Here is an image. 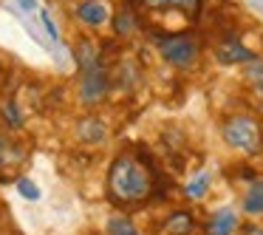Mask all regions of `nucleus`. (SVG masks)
<instances>
[{
	"instance_id": "nucleus-18",
	"label": "nucleus",
	"mask_w": 263,
	"mask_h": 235,
	"mask_svg": "<svg viewBox=\"0 0 263 235\" xmlns=\"http://www.w3.org/2000/svg\"><path fill=\"white\" fill-rule=\"evenodd\" d=\"M243 235H263V227H243Z\"/></svg>"
},
{
	"instance_id": "nucleus-13",
	"label": "nucleus",
	"mask_w": 263,
	"mask_h": 235,
	"mask_svg": "<svg viewBox=\"0 0 263 235\" xmlns=\"http://www.w3.org/2000/svg\"><path fill=\"white\" fill-rule=\"evenodd\" d=\"M206 184H210V178H206V176L195 178L193 184H187V195H190V198H201V195H204V190H206Z\"/></svg>"
},
{
	"instance_id": "nucleus-2",
	"label": "nucleus",
	"mask_w": 263,
	"mask_h": 235,
	"mask_svg": "<svg viewBox=\"0 0 263 235\" xmlns=\"http://www.w3.org/2000/svg\"><path fill=\"white\" fill-rule=\"evenodd\" d=\"M221 133H223V139H227V144L243 150V153H257V150L263 148V128H260V122L252 119V116H246V114L229 116V119L223 122Z\"/></svg>"
},
{
	"instance_id": "nucleus-10",
	"label": "nucleus",
	"mask_w": 263,
	"mask_h": 235,
	"mask_svg": "<svg viewBox=\"0 0 263 235\" xmlns=\"http://www.w3.org/2000/svg\"><path fill=\"white\" fill-rule=\"evenodd\" d=\"M243 210L252 212V215L263 212V178L249 187V193H246V198H243Z\"/></svg>"
},
{
	"instance_id": "nucleus-14",
	"label": "nucleus",
	"mask_w": 263,
	"mask_h": 235,
	"mask_svg": "<svg viewBox=\"0 0 263 235\" xmlns=\"http://www.w3.org/2000/svg\"><path fill=\"white\" fill-rule=\"evenodd\" d=\"M17 187H20V193H23L26 198H31V201H34L37 195H40V190H37L34 184L29 182V178H17Z\"/></svg>"
},
{
	"instance_id": "nucleus-3",
	"label": "nucleus",
	"mask_w": 263,
	"mask_h": 235,
	"mask_svg": "<svg viewBox=\"0 0 263 235\" xmlns=\"http://www.w3.org/2000/svg\"><path fill=\"white\" fill-rule=\"evenodd\" d=\"M159 48H161V57H164L170 65H178V68L193 65L195 57H198V46H195V40L187 37V34L164 37V40L159 43Z\"/></svg>"
},
{
	"instance_id": "nucleus-16",
	"label": "nucleus",
	"mask_w": 263,
	"mask_h": 235,
	"mask_svg": "<svg viewBox=\"0 0 263 235\" xmlns=\"http://www.w3.org/2000/svg\"><path fill=\"white\" fill-rule=\"evenodd\" d=\"M6 159H9V142H6V136L0 133V165H3Z\"/></svg>"
},
{
	"instance_id": "nucleus-4",
	"label": "nucleus",
	"mask_w": 263,
	"mask_h": 235,
	"mask_svg": "<svg viewBox=\"0 0 263 235\" xmlns=\"http://www.w3.org/2000/svg\"><path fill=\"white\" fill-rule=\"evenodd\" d=\"M108 88H110V80H108L102 65H97V68H91V71H82V82H80V99L82 102H88V105L99 102V99L108 94Z\"/></svg>"
},
{
	"instance_id": "nucleus-11",
	"label": "nucleus",
	"mask_w": 263,
	"mask_h": 235,
	"mask_svg": "<svg viewBox=\"0 0 263 235\" xmlns=\"http://www.w3.org/2000/svg\"><path fill=\"white\" fill-rule=\"evenodd\" d=\"M108 235H142L136 229V224L130 221V218H125V215H114V218H108Z\"/></svg>"
},
{
	"instance_id": "nucleus-8",
	"label": "nucleus",
	"mask_w": 263,
	"mask_h": 235,
	"mask_svg": "<svg viewBox=\"0 0 263 235\" xmlns=\"http://www.w3.org/2000/svg\"><path fill=\"white\" fill-rule=\"evenodd\" d=\"M142 3L147 9H176L187 17H195L201 9V0H142Z\"/></svg>"
},
{
	"instance_id": "nucleus-12",
	"label": "nucleus",
	"mask_w": 263,
	"mask_h": 235,
	"mask_svg": "<svg viewBox=\"0 0 263 235\" xmlns=\"http://www.w3.org/2000/svg\"><path fill=\"white\" fill-rule=\"evenodd\" d=\"M232 229H235V215L229 210L218 212V215L212 218V224H210V232L212 235H229Z\"/></svg>"
},
{
	"instance_id": "nucleus-15",
	"label": "nucleus",
	"mask_w": 263,
	"mask_h": 235,
	"mask_svg": "<svg viewBox=\"0 0 263 235\" xmlns=\"http://www.w3.org/2000/svg\"><path fill=\"white\" fill-rule=\"evenodd\" d=\"M40 20H43V26H46L48 37H51V40H57V37H60V31H57V23H54V20H51V14H48L46 9H43V12H40Z\"/></svg>"
},
{
	"instance_id": "nucleus-1",
	"label": "nucleus",
	"mask_w": 263,
	"mask_h": 235,
	"mask_svg": "<svg viewBox=\"0 0 263 235\" xmlns=\"http://www.w3.org/2000/svg\"><path fill=\"white\" fill-rule=\"evenodd\" d=\"M153 176L156 170L144 165L142 156L119 153L108 170V198L122 207L142 204L153 195Z\"/></svg>"
},
{
	"instance_id": "nucleus-9",
	"label": "nucleus",
	"mask_w": 263,
	"mask_h": 235,
	"mask_svg": "<svg viewBox=\"0 0 263 235\" xmlns=\"http://www.w3.org/2000/svg\"><path fill=\"white\" fill-rule=\"evenodd\" d=\"M80 139L88 144H97L105 139V125L97 119V116H91V119H82L80 122Z\"/></svg>"
},
{
	"instance_id": "nucleus-5",
	"label": "nucleus",
	"mask_w": 263,
	"mask_h": 235,
	"mask_svg": "<svg viewBox=\"0 0 263 235\" xmlns=\"http://www.w3.org/2000/svg\"><path fill=\"white\" fill-rule=\"evenodd\" d=\"M215 57L221 60V63H249L255 54H252L249 48H243L238 40H232V37H229V40H223L221 46L215 48Z\"/></svg>"
},
{
	"instance_id": "nucleus-17",
	"label": "nucleus",
	"mask_w": 263,
	"mask_h": 235,
	"mask_svg": "<svg viewBox=\"0 0 263 235\" xmlns=\"http://www.w3.org/2000/svg\"><path fill=\"white\" fill-rule=\"evenodd\" d=\"M17 3L26 9V12H34V9H37V0H17Z\"/></svg>"
},
{
	"instance_id": "nucleus-6",
	"label": "nucleus",
	"mask_w": 263,
	"mask_h": 235,
	"mask_svg": "<svg viewBox=\"0 0 263 235\" xmlns=\"http://www.w3.org/2000/svg\"><path fill=\"white\" fill-rule=\"evenodd\" d=\"M77 17L88 26H102L108 20V6L99 3V0H85V3L77 6Z\"/></svg>"
},
{
	"instance_id": "nucleus-7",
	"label": "nucleus",
	"mask_w": 263,
	"mask_h": 235,
	"mask_svg": "<svg viewBox=\"0 0 263 235\" xmlns=\"http://www.w3.org/2000/svg\"><path fill=\"white\" fill-rule=\"evenodd\" d=\"M190 232H193V215L184 210L167 215L164 224H161V235H190Z\"/></svg>"
}]
</instances>
